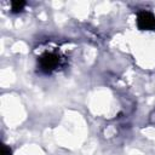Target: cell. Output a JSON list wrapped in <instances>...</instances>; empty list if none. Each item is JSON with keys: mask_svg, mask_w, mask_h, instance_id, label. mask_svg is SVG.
<instances>
[{"mask_svg": "<svg viewBox=\"0 0 155 155\" xmlns=\"http://www.w3.org/2000/svg\"><path fill=\"white\" fill-rule=\"evenodd\" d=\"M137 25L140 30H155V16L149 11H140L137 16Z\"/></svg>", "mask_w": 155, "mask_h": 155, "instance_id": "obj_1", "label": "cell"}, {"mask_svg": "<svg viewBox=\"0 0 155 155\" xmlns=\"http://www.w3.org/2000/svg\"><path fill=\"white\" fill-rule=\"evenodd\" d=\"M25 6V2L24 1H12L11 2V10L12 12L17 13V12H21Z\"/></svg>", "mask_w": 155, "mask_h": 155, "instance_id": "obj_3", "label": "cell"}, {"mask_svg": "<svg viewBox=\"0 0 155 155\" xmlns=\"http://www.w3.org/2000/svg\"><path fill=\"white\" fill-rule=\"evenodd\" d=\"M0 155H12V151H11V149H10L7 145H2V147H1V153H0Z\"/></svg>", "mask_w": 155, "mask_h": 155, "instance_id": "obj_4", "label": "cell"}, {"mask_svg": "<svg viewBox=\"0 0 155 155\" xmlns=\"http://www.w3.org/2000/svg\"><path fill=\"white\" fill-rule=\"evenodd\" d=\"M58 62H59V58H58V56L56 54V53H45V54H42L41 57H40V59H39V63H40V67H41V69L44 70V71H46V73H50V71H52L56 67H57V64H58Z\"/></svg>", "mask_w": 155, "mask_h": 155, "instance_id": "obj_2", "label": "cell"}]
</instances>
